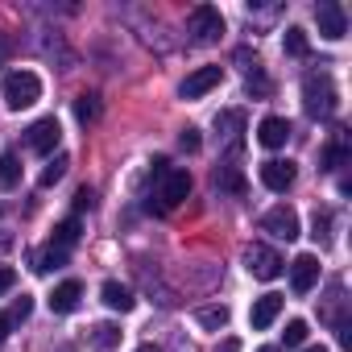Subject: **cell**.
Segmentation results:
<instances>
[{
  "label": "cell",
  "instance_id": "cell-1",
  "mask_svg": "<svg viewBox=\"0 0 352 352\" xmlns=\"http://www.w3.org/2000/svg\"><path fill=\"white\" fill-rule=\"evenodd\" d=\"M0 96H5V104H9L13 112L34 108V104L42 100V79H38L34 71H9L5 83H0Z\"/></svg>",
  "mask_w": 352,
  "mask_h": 352
},
{
  "label": "cell",
  "instance_id": "cell-2",
  "mask_svg": "<svg viewBox=\"0 0 352 352\" xmlns=\"http://www.w3.org/2000/svg\"><path fill=\"white\" fill-rule=\"evenodd\" d=\"M302 104H307V112L311 116H331L336 108H340V91H336V83H331V75H307L302 79Z\"/></svg>",
  "mask_w": 352,
  "mask_h": 352
},
{
  "label": "cell",
  "instance_id": "cell-3",
  "mask_svg": "<svg viewBox=\"0 0 352 352\" xmlns=\"http://www.w3.org/2000/svg\"><path fill=\"white\" fill-rule=\"evenodd\" d=\"M282 257L270 249V245H249L245 249V270L257 278V282H274V278H282Z\"/></svg>",
  "mask_w": 352,
  "mask_h": 352
},
{
  "label": "cell",
  "instance_id": "cell-4",
  "mask_svg": "<svg viewBox=\"0 0 352 352\" xmlns=\"http://www.w3.org/2000/svg\"><path fill=\"white\" fill-rule=\"evenodd\" d=\"M191 34H195L199 46L220 42V34H224V17H220V9H216V5H199V9H191Z\"/></svg>",
  "mask_w": 352,
  "mask_h": 352
},
{
  "label": "cell",
  "instance_id": "cell-5",
  "mask_svg": "<svg viewBox=\"0 0 352 352\" xmlns=\"http://www.w3.org/2000/svg\"><path fill=\"white\" fill-rule=\"evenodd\" d=\"M58 141H63V124H58L54 116H42V120H34V124L25 129V145H30L34 153H54Z\"/></svg>",
  "mask_w": 352,
  "mask_h": 352
},
{
  "label": "cell",
  "instance_id": "cell-6",
  "mask_svg": "<svg viewBox=\"0 0 352 352\" xmlns=\"http://www.w3.org/2000/svg\"><path fill=\"white\" fill-rule=\"evenodd\" d=\"M261 187H270L274 195H286L290 187H294V179H298V170H294V162H282V157H270V162H261Z\"/></svg>",
  "mask_w": 352,
  "mask_h": 352
},
{
  "label": "cell",
  "instance_id": "cell-7",
  "mask_svg": "<svg viewBox=\"0 0 352 352\" xmlns=\"http://www.w3.org/2000/svg\"><path fill=\"white\" fill-rule=\"evenodd\" d=\"M261 232H270V236H278V241H294V236H298V212L286 208V204L270 208V212L261 216Z\"/></svg>",
  "mask_w": 352,
  "mask_h": 352
},
{
  "label": "cell",
  "instance_id": "cell-8",
  "mask_svg": "<svg viewBox=\"0 0 352 352\" xmlns=\"http://www.w3.org/2000/svg\"><path fill=\"white\" fill-rule=\"evenodd\" d=\"M315 282H319V257L315 253H298L290 261V290L294 294H311Z\"/></svg>",
  "mask_w": 352,
  "mask_h": 352
},
{
  "label": "cell",
  "instance_id": "cell-9",
  "mask_svg": "<svg viewBox=\"0 0 352 352\" xmlns=\"http://www.w3.org/2000/svg\"><path fill=\"white\" fill-rule=\"evenodd\" d=\"M157 183H162V195H157V199H162V208H174V204H183V199L191 195V174H187V170H179V166H170Z\"/></svg>",
  "mask_w": 352,
  "mask_h": 352
},
{
  "label": "cell",
  "instance_id": "cell-10",
  "mask_svg": "<svg viewBox=\"0 0 352 352\" xmlns=\"http://www.w3.org/2000/svg\"><path fill=\"white\" fill-rule=\"evenodd\" d=\"M315 25H319V34L327 42H340L348 34V17H344V9L336 5V0H323V5L315 9Z\"/></svg>",
  "mask_w": 352,
  "mask_h": 352
},
{
  "label": "cell",
  "instance_id": "cell-11",
  "mask_svg": "<svg viewBox=\"0 0 352 352\" xmlns=\"http://www.w3.org/2000/svg\"><path fill=\"white\" fill-rule=\"evenodd\" d=\"M220 79H224V67H199V71H191V75L183 79L179 96H183V100H199V96H208L212 87H220Z\"/></svg>",
  "mask_w": 352,
  "mask_h": 352
},
{
  "label": "cell",
  "instance_id": "cell-12",
  "mask_svg": "<svg viewBox=\"0 0 352 352\" xmlns=\"http://www.w3.org/2000/svg\"><path fill=\"white\" fill-rule=\"evenodd\" d=\"M257 141H261L265 149H282V145L290 141V120H286V116H265V120L257 124Z\"/></svg>",
  "mask_w": 352,
  "mask_h": 352
},
{
  "label": "cell",
  "instance_id": "cell-13",
  "mask_svg": "<svg viewBox=\"0 0 352 352\" xmlns=\"http://www.w3.org/2000/svg\"><path fill=\"white\" fill-rule=\"evenodd\" d=\"M79 298H83V286H79L75 278H67V282L54 286V294H50V311H54V315H71V311L79 307Z\"/></svg>",
  "mask_w": 352,
  "mask_h": 352
},
{
  "label": "cell",
  "instance_id": "cell-14",
  "mask_svg": "<svg viewBox=\"0 0 352 352\" xmlns=\"http://www.w3.org/2000/svg\"><path fill=\"white\" fill-rule=\"evenodd\" d=\"M278 315H282V294H261L249 311V323H253V331H265Z\"/></svg>",
  "mask_w": 352,
  "mask_h": 352
},
{
  "label": "cell",
  "instance_id": "cell-15",
  "mask_svg": "<svg viewBox=\"0 0 352 352\" xmlns=\"http://www.w3.org/2000/svg\"><path fill=\"white\" fill-rule=\"evenodd\" d=\"M100 298H104L108 311H120V315L137 307V294H133L124 282H104V286H100Z\"/></svg>",
  "mask_w": 352,
  "mask_h": 352
},
{
  "label": "cell",
  "instance_id": "cell-16",
  "mask_svg": "<svg viewBox=\"0 0 352 352\" xmlns=\"http://www.w3.org/2000/svg\"><path fill=\"white\" fill-rule=\"evenodd\" d=\"M212 183H216V191H228V195H245V174H241L236 166H216Z\"/></svg>",
  "mask_w": 352,
  "mask_h": 352
},
{
  "label": "cell",
  "instance_id": "cell-17",
  "mask_svg": "<svg viewBox=\"0 0 352 352\" xmlns=\"http://www.w3.org/2000/svg\"><path fill=\"white\" fill-rule=\"evenodd\" d=\"M79 232H83V224H79V216H67L63 224H54V249H71L75 241H79Z\"/></svg>",
  "mask_w": 352,
  "mask_h": 352
},
{
  "label": "cell",
  "instance_id": "cell-18",
  "mask_svg": "<svg viewBox=\"0 0 352 352\" xmlns=\"http://www.w3.org/2000/svg\"><path fill=\"white\" fill-rule=\"evenodd\" d=\"M282 50H286L290 58H307V50H311V42H307V30L290 25V30L282 34Z\"/></svg>",
  "mask_w": 352,
  "mask_h": 352
},
{
  "label": "cell",
  "instance_id": "cell-19",
  "mask_svg": "<svg viewBox=\"0 0 352 352\" xmlns=\"http://www.w3.org/2000/svg\"><path fill=\"white\" fill-rule=\"evenodd\" d=\"M17 183H21V162H17V153H0V187L13 191Z\"/></svg>",
  "mask_w": 352,
  "mask_h": 352
},
{
  "label": "cell",
  "instance_id": "cell-20",
  "mask_svg": "<svg viewBox=\"0 0 352 352\" xmlns=\"http://www.w3.org/2000/svg\"><path fill=\"white\" fill-rule=\"evenodd\" d=\"M195 319L204 331H220V327H228V307H204Z\"/></svg>",
  "mask_w": 352,
  "mask_h": 352
},
{
  "label": "cell",
  "instance_id": "cell-21",
  "mask_svg": "<svg viewBox=\"0 0 352 352\" xmlns=\"http://www.w3.org/2000/svg\"><path fill=\"white\" fill-rule=\"evenodd\" d=\"M63 265H67V249H54V245H50L46 253H38V265H34V270H38V274H50V270H63Z\"/></svg>",
  "mask_w": 352,
  "mask_h": 352
},
{
  "label": "cell",
  "instance_id": "cell-22",
  "mask_svg": "<svg viewBox=\"0 0 352 352\" xmlns=\"http://www.w3.org/2000/svg\"><path fill=\"white\" fill-rule=\"evenodd\" d=\"M67 166H71V157H67V153H58V157L42 170V179H38V183H42V187H54V183L63 179V174H67Z\"/></svg>",
  "mask_w": 352,
  "mask_h": 352
},
{
  "label": "cell",
  "instance_id": "cell-23",
  "mask_svg": "<svg viewBox=\"0 0 352 352\" xmlns=\"http://www.w3.org/2000/svg\"><path fill=\"white\" fill-rule=\"evenodd\" d=\"M75 116H79V124H91L100 116V100L96 96H79L75 100Z\"/></svg>",
  "mask_w": 352,
  "mask_h": 352
},
{
  "label": "cell",
  "instance_id": "cell-24",
  "mask_svg": "<svg viewBox=\"0 0 352 352\" xmlns=\"http://www.w3.org/2000/svg\"><path fill=\"white\" fill-rule=\"evenodd\" d=\"M116 340H120V331H116L112 323H96V327H91V344H96L100 352H104V348H112Z\"/></svg>",
  "mask_w": 352,
  "mask_h": 352
},
{
  "label": "cell",
  "instance_id": "cell-25",
  "mask_svg": "<svg viewBox=\"0 0 352 352\" xmlns=\"http://www.w3.org/2000/svg\"><path fill=\"white\" fill-rule=\"evenodd\" d=\"M282 336H286V344H290V348H298V344L307 340V319H290Z\"/></svg>",
  "mask_w": 352,
  "mask_h": 352
},
{
  "label": "cell",
  "instance_id": "cell-26",
  "mask_svg": "<svg viewBox=\"0 0 352 352\" xmlns=\"http://www.w3.org/2000/svg\"><path fill=\"white\" fill-rule=\"evenodd\" d=\"M199 145H204L199 129H183V133H179V149H187V153H199Z\"/></svg>",
  "mask_w": 352,
  "mask_h": 352
},
{
  "label": "cell",
  "instance_id": "cell-27",
  "mask_svg": "<svg viewBox=\"0 0 352 352\" xmlns=\"http://www.w3.org/2000/svg\"><path fill=\"white\" fill-rule=\"evenodd\" d=\"M30 315H34V298H30V294H21V298L13 302V311H9V319H13V323H21V319H30Z\"/></svg>",
  "mask_w": 352,
  "mask_h": 352
},
{
  "label": "cell",
  "instance_id": "cell-28",
  "mask_svg": "<svg viewBox=\"0 0 352 352\" xmlns=\"http://www.w3.org/2000/svg\"><path fill=\"white\" fill-rule=\"evenodd\" d=\"M87 208H96V191L91 187H79L75 191V212H87Z\"/></svg>",
  "mask_w": 352,
  "mask_h": 352
},
{
  "label": "cell",
  "instance_id": "cell-29",
  "mask_svg": "<svg viewBox=\"0 0 352 352\" xmlns=\"http://www.w3.org/2000/svg\"><path fill=\"white\" fill-rule=\"evenodd\" d=\"M17 286V270L13 265H0V294H9Z\"/></svg>",
  "mask_w": 352,
  "mask_h": 352
},
{
  "label": "cell",
  "instance_id": "cell-30",
  "mask_svg": "<svg viewBox=\"0 0 352 352\" xmlns=\"http://www.w3.org/2000/svg\"><path fill=\"white\" fill-rule=\"evenodd\" d=\"M344 157H348V149H344V145H331V149L323 153V166H327V170H336V166H340Z\"/></svg>",
  "mask_w": 352,
  "mask_h": 352
},
{
  "label": "cell",
  "instance_id": "cell-31",
  "mask_svg": "<svg viewBox=\"0 0 352 352\" xmlns=\"http://www.w3.org/2000/svg\"><path fill=\"white\" fill-rule=\"evenodd\" d=\"M327 224H331V216H327V212H315V241L327 236Z\"/></svg>",
  "mask_w": 352,
  "mask_h": 352
},
{
  "label": "cell",
  "instance_id": "cell-32",
  "mask_svg": "<svg viewBox=\"0 0 352 352\" xmlns=\"http://www.w3.org/2000/svg\"><path fill=\"white\" fill-rule=\"evenodd\" d=\"M9 327H13V319L0 315V348H5V340H9Z\"/></svg>",
  "mask_w": 352,
  "mask_h": 352
},
{
  "label": "cell",
  "instance_id": "cell-33",
  "mask_svg": "<svg viewBox=\"0 0 352 352\" xmlns=\"http://www.w3.org/2000/svg\"><path fill=\"white\" fill-rule=\"evenodd\" d=\"M216 352H241V340H236V336H228V340H224Z\"/></svg>",
  "mask_w": 352,
  "mask_h": 352
},
{
  "label": "cell",
  "instance_id": "cell-34",
  "mask_svg": "<svg viewBox=\"0 0 352 352\" xmlns=\"http://www.w3.org/2000/svg\"><path fill=\"white\" fill-rule=\"evenodd\" d=\"M137 352H162V348H157V344H141Z\"/></svg>",
  "mask_w": 352,
  "mask_h": 352
},
{
  "label": "cell",
  "instance_id": "cell-35",
  "mask_svg": "<svg viewBox=\"0 0 352 352\" xmlns=\"http://www.w3.org/2000/svg\"><path fill=\"white\" fill-rule=\"evenodd\" d=\"M302 352H327V348H323V344H315V348H302Z\"/></svg>",
  "mask_w": 352,
  "mask_h": 352
},
{
  "label": "cell",
  "instance_id": "cell-36",
  "mask_svg": "<svg viewBox=\"0 0 352 352\" xmlns=\"http://www.w3.org/2000/svg\"><path fill=\"white\" fill-rule=\"evenodd\" d=\"M257 352H278V348H257Z\"/></svg>",
  "mask_w": 352,
  "mask_h": 352
}]
</instances>
